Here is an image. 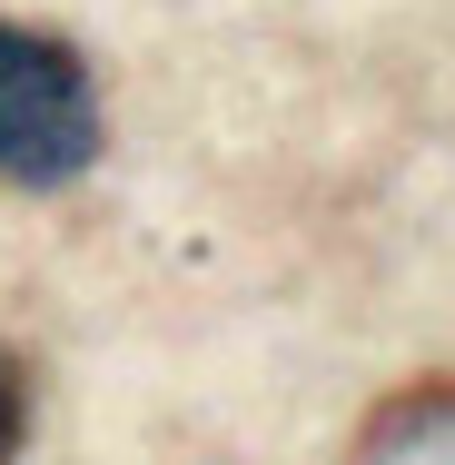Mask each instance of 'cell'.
I'll list each match as a JSON object with an SVG mask.
<instances>
[{"label": "cell", "instance_id": "1", "mask_svg": "<svg viewBox=\"0 0 455 465\" xmlns=\"http://www.w3.org/2000/svg\"><path fill=\"white\" fill-rule=\"evenodd\" d=\"M80 169H99L90 50L40 30V20H0V179L10 188H70Z\"/></svg>", "mask_w": 455, "mask_h": 465}, {"label": "cell", "instance_id": "2", "mask_svg": "<svg viewBox=\"0 0 455 465\" xmlns=\"http://www.w3.org/2000/svg\"><path fill=\"white\" fill-rule=\"evenodd\" d=\"M347 465H446V386L426 376V386L386 396V406H376V426L357 436V456H347Z\"/></svg>", "mask_w": 455, "mask_h": 465}, {"label": "cell", "instance_id": "3", "mask_svg": "<svg viewBox=\"0 0 455 465\" xmlns=\"http://www.w3.org/2000/svg\"><path fill=\"white\" fill-rule=\"evenodd\" d=\"M20 446H30V367L0 347V465H20Z\"/></svg>", "mask_w": 455, "mask_h": 465}]
</instances>
